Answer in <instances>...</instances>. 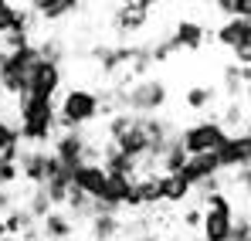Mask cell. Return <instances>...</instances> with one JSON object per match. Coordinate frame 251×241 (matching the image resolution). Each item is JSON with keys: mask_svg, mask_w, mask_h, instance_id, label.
<instances>
[{"mask_svg": "<svg viewBox=\"0 0 251 241\" xmlns=\"http://www.w3.org/2000/svg\"><path fill=\"white\" fill-rule=\"evenodd\" d=\"M17 136L21 146L48 150L58 136V106L54 99H17Z\"/></svg>", "mask_w": 251, "mask_h": 241, "instance_id": "cell-1", "label": "cell"}, {"mask_svg": "<svg viewBox=\"0 0 251 241\" xmlns=\"http://www.w3.org/2000/svg\"><path fill=\"white\" fill-rule=\"evenodd\" d=\"M58 106V133H68V129H85V126H92V122L99 119L102 112H99V92L95 88H68L65 95H61V102H54Z\"/></svg>", "mask_w": 251, "mask_h": 241, "instance_id": "cell-2", "label": "cell"}, {"mask_svg": "<svg viewBox=\"0 0 251 241\" xmlns=\"http://www.w3.org/2000/svg\"><path fill=\"white\" fill-rule=\"evenodd\" d=\"M119 92H123V112L132 116H160L170 106V88L160 79H136L129 88Z\"/></svg>", "mask_w": 251, "mask_h": 241, "instance_id": "cell-3", "label": "cell"}, {"mask_svg": "<svg viewBox=\"0 0 251 241\" xmlns=\"http://www.w3.org/2000/svg\"><path fill=\"white\" fill-rule=\"evenodd\" d=\"M48 153L61 163V166L75 170L78 163H99V143L88 133H82V129H68V133H58L51 139Z\"/></svg>", "mask_w": 251, "mask_h": 241, "instance_id": "cell-4", "label": "cell"}, {"mask_svg": "<svg viewBox=\"0 0 251 241\" xmlns=\"http://www.w3.org/2000/svg\"><path fill=\"white\" fill-rule=\"evenodd\" d=\"M227 136H231V133H224V126L214 119V116H207V119H201V122H190V126H183V129H176V143H180V150H183L187 157L214 153Z\"/></svg>", "mask_w": 251, "mask_h": 241, "instance_id": "cell-5", "label": "cell"}, {"mask_svg": "<svg viewBox=\"0 0 251 241\" xmlns=\"http://www.w3.org/2000/svg\"><path fill=\"white\" fill-rule=\"evenodd\" d=\"M58 170H61V163L54 160L48 150H31V146H24L21 157H17V173H21V180L31 184V187H44V180H51Z\"/></svg>", "mask_w": 251, "mask_h": 241, "instance_id": "cell-6", "label": "cell"}, {"mask_svg": "<svg viewBox=\"0 0 251 241\" xmlns=\"http://www.w3.org/2000/svg\"><path fill=\"white\" fill-rule=\"evenodd\" d=\"M214 160L221 166V173L227 170H238V166H251V136L245 133H231L217 150H214Z\"/></svg>", "mask_w": 251, "mask_h": 241, "instance_id": "cell-7", "label": "cell"}, {"mask_svg": "<svg viewBox=\"0 0 251 241\" xmlns=\"http://www.w3.org/2000/svg\"><path fill=\"white\" fill-rule=\"evenodd\" d=\"M65 81V72L61 65H51V61H38L31 79H27V95L24 99H54L58 88Z\"/></svg>", "mask_w": 251, "mask_h": 241, "instance_id": "cell-8", "label": "cell"}, {"mask_svg": "<svg viewBox=\"0 0 251 241\" xmlns=\"http://www.w3.org/2000/svg\"><path fill=\"white\" fill-rule=\"evenodd\" d=\"M167 38H170V44H173V51H201V48L210 41V31L201 24V21L183 17V21H176L173 34H167Z\"/></svg>", "mask_w": 251, "mask_h": 241, "instance_id": "cell-9", "label": "cell"}, {"mask_svg": "<svg viewBox=\"0 0 251 241\" xmlns=\"http://www.w3.org/2000/svg\"><path fill=\"white\" fill-rule=\"evenodd\" d=\"M234 207H204L201 217V241H231Z\"/></svg>", "mask_w": 251, "mask_h": 241, "instance_id": "cell-10", "label": "cell"}, {"mask_svg": "<svg viewBox=\"0 0 251 241\" xmlns=\"http://www.w3.org/2000/svg\"><path fill=\"white\" fill-rule=\"evenodd\" d=\"M105 170H102V163H78L75 170H72V187L85 194L88 201H99L102 197V190H105Z\"/></svg>", "mask_w": 251, "mask_h": 241, "instance_id": "cell-11", "label": "cell"}, {"mask_svg": "<svg viewBox=\"0 0 251 241\" xmlns=\"http://www.w3.org/2000/svg\"><path fill=\"white\" fill-rule=\"evenodd\" d=\"M109 21H112V31L119 38H132V34H139L150 24V10H143L139 3H119Z\"/></svg>", "mask_w": 251, "mask_h": 241, "instance_id": "cell-12", "label": "cell"}, {"mask_svg": "<svg viewBox=\"0 0 251 241\" xmlns=\"http://www.w3.org/2000/svg\"><path fill=\"white\" fill-rule=\"evenodd\" d=\"M210 41L224 44L227 51H238V48H251V21L241 17H224V24L210 34Z\"/></svg>", "mask_w": 251, "mask_h": 241, "instance_id": "cell-13", "label": "cell"}, {"mask_svg": "<svg viewBox=\"0 0 251 241\" xmlns=\"http://www.w3.org/2000/svg\"><path fill=\"white\" fill-rule=\"evenodd\" d=\"M38 235H41V241H72L75 238V221L61 207H54L38 221Z\"/></svg>", "mask_w": 251, "mask_h": 241, "instance_id": "cell-14", "label": "cell"}, {"mask_svg": "<svg viewBox=\"0 0 251 241\" xmlns=\"http://www.w3.org/2000/svg\"><path fill=\"white\" fill-rule=\"evenodd\" d=\"M217 173H221V166H217V160H214V153L187 157V163L180 166V177L190 184V190H194V187H201V184L210 180V177H217Z\"/></svg>", "mask_w": 251, "mask_h": 241, "instance_id": "cell-15", "label": "cell"}, {"mask_svg": "<svg viewBox=\"0 0 251 241\" xmlns=\"http://www.w3.org/2000/svg\"><path fill=\"white\" fill-rule=\"evenodd\" d=\"M85 224H88V238L92 241H116L123 235V217L116 211H95Z\"/></svg>", "mask_w": 251, "mask_h": 241, "instance_id": "cell-16", "label": "cell"}, {"mask_svg": "<svg viewBox=\"0 0 251 241\" xmlns=\"http://www.w3.org/2000/svg\"><path fill=\"white\" fill-rule=\"evenodd\" d=\"M217 99H221V92H217V85H190L187 92H183V106L190 109V112H210L214 106H217Z\"/></svg>", "mask_w": 251, "mask_h": 241, "instance_id": "cell-17", "label": "cell"}, {"mask_svg": "<svg viewBox=\"0 0 251 241\" xmlns=\"http://www.w3.org/2000/svg\"><path fill=\"white\" fill-rule=\"evenodd\" d=\"M248 79H251V68L227 65V68H224V81H221V88H217V92H224V95H227V102L245 99V92H248Z\"/></svg>", "mask_w": 251, "mask_h": 241, "instance_id": "cell-18", "label": "cell"}, {"mask_svg": "<svg viewBox=\"0 0 251 241\" xmlns=\"http://www.w3.org/2000/svg\"><path fill=\"white\" fill-rule=\"evenodd\" d=\"M190 184L180 177V173H160V197L163 204H183L190 201Z\"/></svg>", "mask_w": 251, "mask_h": 241, "instance_id": "cell-19", "label": "cell"}, {"mask_svg": "<svg viewBox=\"0 0 251 241\" xmlns=\"http://www.w3.org/2000/svg\"><path fill=\"white\" fill-rule=\"evenodd\" d=\"M21 136H17V126L7 119V116H0V163H17L21 157Z\"/></svg>", "mask_w": 251, "mask_h": 241, "instance_id": "cell-20", "label": "cell"}, {"mask_svg": "<svg viewBox=\"0 0 251 241\" xmlns=\"http://www.w3.org/2000/svg\"><path fill=\"white\" fill-rule=\"evenodd\" d=\"M214 119L224 126V133H245V129H248V106H245V99L227 102V106L221 109V116H214Z\"/></svg>", "mask_w": 251, "mask_h": 241, "instance_id": "cell-21", "label": "cell"}, {"mask_svg": "<svg viewBox=\"0 0 251 241\" xmlns=\"http://www.w3.org/2000/svg\"><path fill=\"white\" fill-rule=\"evenodd\" d=\"M27 10L44 21V24H51V21H61V17H68L75 7L68 3V0H27Z\"/></svg>", "mask_w": 251, "mask_h": 241, "instance_id": "cell-22", "label": "cell"}, {"mask_svg": "<svg viewBox=\"0 0 251 241\" xmlns=\"http://www.w3.org/2000/svg\"><path fill=\"white\" fill-rule=\"evenodd\" d=\"M31 224H34V221H31V214H27V211L17 204L14 211H7V214L0 217V238L17 241L21 235H24V231H27V228H31Z\"/></svg>", "mask_w": 251, "mask_h": 241, "instance_id": "cell-23", "label": "cell"}, {"mask_svg": "<svg viewBox=\"0 0 251 241\" xmlns=\"http://www.w3.org/2000/svg\"><path fill=\"white\" fill-rule=\"evenodd\" d=\"M183 163H187V153L180 150V143H176V136H173L167 146L156 153L153 170H156V173H180V166H183Z\"/></svg>", "mask_w": 251, "mask_h": 241, "instance_id": "cell-24", "label": "cell"}, {"mask_svg": "<svg viewBox=\"0 0 251 241\" xmlns=\"http://www.w3.org/2000/svg\"><path fill=\"white\" fill-rule=\"evenodd\" d=\"M34 51H38L41 61H51V65H61V58H65V44H61L58 38L34 41Z\"/></svg>", "mask_w": 251, "mask_h": 241, "instance_id": "cell-25", "label": "cell"}, {"mask_svg": "<svg viewBox=\"0 0 251 241\" xmlns=\"http://www.w3.org/2000/svg\"><path fill=\"white\" fill-rule=\"evenodd\" d=\"M14 21H17V3H10V0H0V38L14 31Z\"/></svg>", "mask_w": 251, "mask_h": 241, "instance_id": "cell-26", "label": "cell"}, {"mask_svg": "<svg viewBox=\"0 0 251 241\" xmlns=\"http://www.w3.org/2000/svg\"><path fill=\"white\" fill-rule=\"evenodd\" d=\"M231 241H251V221H248V211L234 214V224H231Z\"/></svg>", "mask_w": 251, "mask_h": 241, "instance_id": "cell-27", "label": "cell"}, {"mask_svg": "<svg viewBox=\"0 0 251 241\" xmlns=\"http://www.w3.org/2000/svg\"><path fill=\"white\" fill-rule=\"evenodd\" d=\"M21 180L17 163H0V190H14V184Z\"/></svg>", "mask_w": 251, "mask_h": 241, "instance_id": "cell-28", "label": "cell"}, {"mask_svg": "<svg viewBox=\"0 0 251 241\" xmlns=\"http://www.w3.org/2000/svg\"><path fill=\"white\" fill-rule=\"evenodd\" d=\"M201 217H204V207L201 204H190L187 211H183V228H190V231H201Z\"/></svg>", "mask_w": 251, "mask_h": 241, "instance_id": "cell-29", "label": "cell"}, {"mask_svg": "<svg viewBox=\"0 0 251 241\" xmlns=\"http://www.w3.org/2000/svg\"><path fill=\"white\" fill-rule=\"evenodd\" d=\"M231 173H234V177H231V187L241 190V197H245V194H248V184H251V170L248 166H238V170H231Z\"/></svg>", "mask_w": 251, "mask_h": 241, "instance_id": "cell-30", "label": "cell"}, {"mask_svg": "<svg viewBox=\"0 0 251 241\" xmlns=\"http://www.w3.org/2000/svg\"><path fill=\"white\" fill-rule=\"evenodd\" d=\"M227 17H241V21H251V0H231V7H227Z\"/></svg>", "mask_w": 251, "mask_h": 241, "instance_id": "cell-31", "label": "cell"}, {"mask_svg": "<svg viewBox=\"0 0 251 241\" xmlns=\"http://www.w3.org/2000/svg\"><path fill=\"white\" fill-rule=\"evenodd\" d=\"M17 194H14V190H0V217H3V214H7V211H14V207H17Z\"/></svg>", "mask_w": 251, "mask_h": 241, "instance_id": "cell-32", "label": "cell"}, {"mask_svg": "<svg viewBox=\"0 0 251 241\" xmlns=\"http://www.w3.org/2000/svg\"><path fill=\"white\" fill-rule=\"evenodd\" d=\"M136 3H139L143 10H153V7H156V3H163V0H136Z\"/></svg>", "mask_w": 251, "mask_h": 241, "instance_id": "cell-33", "label": "cell"}, {"mask_svg": "<svg viewBox=\"0 0 251 241\" xmlns=\"http://www.w3.org/2000/svg\"><path fill=\"white\" fill-rule=\"evenodd\" d=\"M68 3H72V7H75V10H78V3H82V0H68Z\"/></svg>", "mask_w": 251, "mask_h": 241, "instance_id": "cell-34", "label": "cell"}, {"mask_svg": "<svg viewBox=\"0 0 251 241\" xmlns=\"http://www.w3.org/2000/svg\"><path fill=\"white\" fill-rule=\"evenodd\" d=\"M119 3H136V0H119Z\"/></svg>", "mask_w": 251, "mask_h": 241, "instance_id": "cell-35", "label": "cell"}, {"mask_svg": "<svg viewBox=\"0 0 251 241\" xmlns=\"http://www.w3.org/2000/svg\"><path fill=\"white\" fill-rule=\"evenodd\" d=\"M0 58H3V51H0Z\"/></svg>", "mask_w": 251, "mask_h": 241, "instance_id": "cell-36", "label": "cell"}, {"mask_svg": "<svg viewBox=\"0 0 251 241\" xmlns=\"http://www.w3.org/2000/svg\"><path fill=\"white\" fill-rule=\"evenodd\" d=\"M3 241H10V238H3Z\"/></svg>", "mask_w": 251, "mask_h": 241, "instance_id": "cell-37", "label": "cell"}, {"mask_svg": "<svg viewBox=\"0 0 251 241\" xmlns=\"http://www.w3.org/2000/svg\"><path fill=\"white\" fill-rule=\"evenodd\" d=\"M0 241H3V238H0Z\"/></svg>", "mask_w": 251, "mask_h": 241, "instance_id": "cell-38", "label": "cell"}]
</instances>
